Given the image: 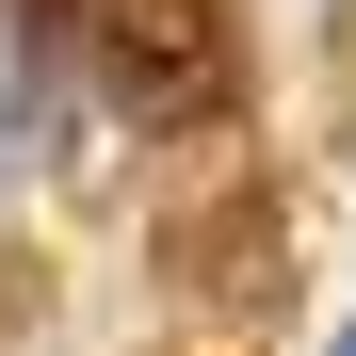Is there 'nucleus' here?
I'll return each mask as SVG.
<instances>
[{
    "instance_id": "nucleus-2",
    "label": "nucleus",
    "mask_w": 356,
    "mask_h": 356,
    "mask_svg": "<svg viewBox=\"0 0 356 356\" xmlns=\"http://www.w3.org/2000/svg\"><path fill=\"white\" fill-rule=\"evenodd\" d=\"M324 356H356V324H340V340H324Z\"/></svg>"
},
{
    "instance_id": "nucleus-1",
    "label": "nucleus",
    "mask_w": 356,
    "mask_h": 356,
    "mask_svg": "<svg viewBox=\"0 0 356 356\" xmlns=\"http://www.w3.org/2000/svg\"><path fill=\"white\" fill-rule=\"evenodd\" d=\"M81 65L130 130H227L243 113V49L227 0H81Z\"/></svg>"
}]
</instances>
